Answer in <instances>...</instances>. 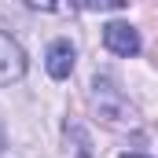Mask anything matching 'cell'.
<instances>
[{"label":"cell","instance_id":"6da1fadb","mask_svg":"<svg viewBox=\"0 0 158 158\" xmlns=\"http://www.w3.org/2000/svg\"><path fill=\"white\" fill-rule=\"evenodd\" d=\"M92 103L99 110V118L107 125H125V118H132V107L121 99V92L114 88L110 77H96L92 81Z\"/></svg>","mask_w":158,"mask_h":158},{"label":"cell","instance_id":"7a4b0ae2","mask_svg":"<svg viewBox=\"0 0 158 158\" xmlns=\"http://www.w3.org/2000/svg\"><path fill=\"white\" fill-rule=\"evenodd\" d=\"M22 74H26V52L7 33H0V85H15L22 81Z\"/></svg>","mask_w":158,"mask_h":158},{"label":"cell","instance_id":"3957f363","mask_svg":"<svg viewBox=\"0 0 158 158\" xmlns=\"http://www.w3.org/2000/svg\"><path fill=\"white\" fill-rule=\"evenodd\" d=\"M103 44H107V52L129 59V55L140 52V33H136V26H129V22H110V26H103Z\"/></svg>","mask_w":158,"mask_h":158},{"label":"cell","instance_id":"277c9868","mask_svg":"<svg viewBox=\"0 0 158 158\" xmlns=\"http://www.w3.org/2000/svg\"><path fill=\"white\" fill-rule=\"evenodd\" d=\"M74 44L70 40H52L48 44V55H44V66H48V74L55 81H63V77H70V70H74Z\"/></svg>","mask_w":158,"mask_h":158},{"label":"cell","instance_id":"5b68a950","mask_svg":"<svg viewBox=\"0 0 158 158\" xmlns=\"http://www.w3.org/2000/svg\"><path fill=\"white\" fill-rule=\"evenodd\" d=\"M85 11H121L125 0H77Z\"/></svg>","mask_w":158,"mask_h":158},{"label":"cell","instance_id":"8992f818","mask_svg":"<svg viewBox=\"0 0 158 158\" xmlns=\"http://www.w3.org/2000/svg\"><path fill=\"white\" fill-rule=\"evenodd\" d=\"M30 7H37V11H52L55 7V0H26Z\"/></svg>","mask_w":158,"mask_h":158},{"label":"cell","instance_id":"52a82bcc","mask_svg":"<svg viewBox=\"0 0 158 158\" xmlns=\"http://www.w3.org/2000/svg\"><path fill=\"white\" fill-rule=\"evenodd\" d=\"M0 151H4V125H0Z\"/></svg>","mask_w":158,"mask_h":158},{"label":"cell","instance_id":"ba28073f","mask_svg":"<svg viewBox=\"0 0 158 158\" xmlns=\"http://www.w3.org/2000/svg\"><path fill=\"white\" fill-rule=\"evenodd\" d=\"M121 158H143V155H121Z\"/></svg>","mask_w":158,"mask_h":158}]
</instances>
